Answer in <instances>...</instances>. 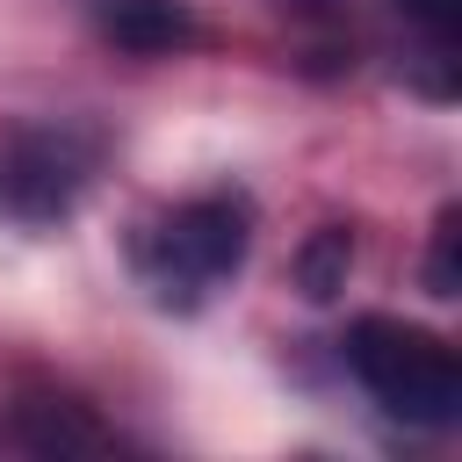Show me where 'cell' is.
Masks as SVG:
<instances>
[{"label":"cell","instance_id":"cell-1","mask_svg":"<svg viewBox=\"0 0 462 462\" xmlns=\"http://www.w3.org/2000/svg\"><path fill=\"white\" fill-rule=\"evenodd\" d=\"M245 245H253V209H245V195L217 188V195H188V202H173L166 217H152V224L130 238V267H137V282H144L159 303L188 310V303H202L209 289H224V282L245 267Z\"/></svg>","mask_w":462,"mask_h":462},{"label":"cell","instance_id":"cell-2","mask_svg":"<svg viewBox=\"0 0 462 462\" xmlns=\"http://www.w3.org/2000/svg\"><path fill=\"white\" fill-rule=\"evenodd\" d=\"M346 368L354 383L404 426H455L462 411V361L440 332L404 325V318H354L346 332Z\"/></svg>","mask_w":462,"mask_h":462},{"label":"cell","instance_id":"cell-3","mask_svg":"<svg viewBox=\"0 0 462 462\" xmlns=\"http://www.w3.org/2000/svg\"><path fill=\"white\" fill-rule=\"evenodd\" d=\"M94 180V137L87 130H22L7 166H0V188L22 217H65L79 202V188Z\"/></svg>","mask_w":462,"mask_h":462},{"label":"cell","instance_id":"cell-4","mask_svg":"<svg viewBox=\"0 0 462 462\" xmlns=\"http://www.w3.org/2000/svg\"><path fill=\"white\" fill-rule=\"evenodd\" d=\"M108 36L123 51H173L195 36V22L173 0H108Z\"/></svg>","mask_w":462,"mask_h":462},{"label":"cell","instance_id":"cell-5","mask_svg":"<svg viewBox=\"0 0 462 462\" xmlns=\"http://www.w3.org/2000/svg\"><path fill=\"white\" fill-rule=\"evenodd\" d=\"M404 7V22L419 29V58L433 65V79H426V94H455V14H462V0H397Z\"/></svg>","mask_w":462,"mask_h":462},{"label":"cell","instance_id":"cell-6","mask_svg":"<svg viewBox=\"0 0 462 462\" xmlns=\"http://www.w3.org/2000/svg\"><path fill=\"white\" fill-rule=\"evenodd\" d=\"M455 245H462V217L440 209V224H433V260H426V289H433L440 303L462 296V260H455Z\"/></svg>","mask_w":462,"mask_h":462},{"label":"cell","instance_id":"cell-7","mask_svg":"<svg viewBox=\"0 0 462 462\" xmlns=\"http://www.w3.org/2000/svg\"><path fill=\"white\" fill-rule=\"evenodd\" d=\"M346 231H318V245H310V260H303V289L310 296H332L339 289V274H346Z\"/></svg>","mask_w":462,"mask_h":462}]
</instances>
